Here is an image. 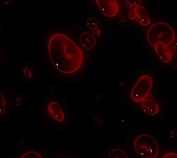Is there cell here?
<instances>
[{
	"mask_svg": "<svg viewBox=\"0 0 177 158\" xmlns=\"http://www.w3.org/2000/svg\"><path fill=\"white\" fill-rule=\"evenodd\" d=\"M143 0H134L132 2V5L135 7L138 6L142 2Z\"/></svg>",
	"mask_w": 177,
	"mask_h": 158,
	"instance_id": "18",
	"label": "cell"
},
{
	"mask_svg": "<svg viewBox=\"0 0 177 158\" xmlns=\"http://www.w3.org/2000/svg\"><path fill=\"white\" fill-rule=\"evenodd\" d=\"M125 4L127 8L129 9H131L132 7V5L129 0H126L125 2Z\"/></svg>",
	"mask_w": 177,
	"mask_h": 158,
	"instance_id": "19",
	"label": "cell"
},
{
	"mask_svg": "<svg viewBox=\"0 0 177 158\" xmlns=\"http://www.w3.org/2000/svg\"><path fill=\"white\" fill-rule=\"evenodd\" d=\"M164 158H176L177 155L174 153H169L166 154L163 157Z\"/></svg>",
	"mask_w": 177,
	"mask_h": 158,
	"instance_id": "17",
	"label": "cell"
},
{
	"mask_svg": "<svg viewBox=\"0 0 177 158\" xmlns=\"http://www.w3.org/2000/svg\"><path fill=\"white\" fill-rule=\"evenodd\" d=\"M147 38L149 43L154 47L158 42L164 43L167 47L175 39V33L173 28L164 22H158L152 25L148 30Z\"/></svg>",
	"mask_w": 177,
	"mask_h": 158,
	"instance_id": "2",
	"label": "cell"
},
{
	"mask_svg": "<svg viewBox=\"0 0 177 158\" xmlns=\"http://www.w3.org/2000/svg\"><path fill=\"white\" fill-rule=\"evenodd\" d=\"M0 99H1V101H0V102H1V103H1L5 105L6 104L5 98L4 96L1 93V95H0Z\"/></svg>",
	"mask_w": 177,
	"mask_h": 158,
	"instance_id": "20",
	"label": "cell"
},
{
	"mask_svg": "<svg viewBox=\"0 0 177 158\" xmlns=\"http://www.w3.org/2000/svg\"><path fill=\"white\" fill-rule=\"evenodd\" d=\"M152 81L150 77L142 76L132 88L131 92L132 99L136 102L142 101L150 91Z\"/></svg>",
	"mask_w": 177,
	"mask_h": 158,
	"instance_id": "4",
	"label": "cell"
},
{
	"mask_svg": "<svg viewBox=\"0 0 177 158\" xmlns=\"http://www.w3.org/2000/svg\"><path fill=\"white\" fill-rule=\"evenodd\" d=\"M22 102V100L21 98H18L16 100V104L17 106L21 104Z\"/></svg>",
	"mask_w": 177,
	"mask_h": 158,
	"instance_id": "21",
	"label": "cell"
},
{
	"mask_svg": "<svg viewBox=\"0 0 177 158\" xmlns=\"http://www.w3.org/2000/svg\"><path fill=\"white\" fill-rule=\"evenodd\" d=\"M109 158H127L128 156L123 150L115 149L111 152L108 156Z\"/></svg>",
	"mask_w": 177,
	"mask_h": 158,
	"instance_id": "11",
	"label": "cell"
},
{
	"mask_svg": "<svg viewBox=\"0 0 177 158\" xmlns=\"http://www.w3.org/2000/svg\"><path fill=\"white\" fill-rule=\"evenodd\" d=\"M126 20V18L125 17H122L120 19V21L121 22H124Z\"/></svg>",
	"mask_w": 177,
	"mask_h": 158,
	"instance_id": "22",
	"label": "cell"
},
{
	"mask_svg": "<svg viewBox=\"0 0 177 158\" xmlns=\"http://www.w3.org/2000/svg\"><path fill=\"white\" fill-rule=\"evenodd\" d=\"M141 107L142 111L148 115L157 114L159 108L155 99L151 95L148 94L142 101Z\"/></svg>",
	"mask_w": 177,
	"mask_h": 158,
	"instance_id": "8",
	"label": "cell"
},
{
	"mask_svg": "<svg viewBox=\"0 0 177 158\" xmlns=\"http://www.w3.org/2000/svg\"><path fill=\"white\" fill-rule=\"evenodd\" d=\"M80 42L82 46L87 49H91L95 46L96 41L91 34L85 32L82 34L80 38Z\"/></svg>",
	"mask_w": 177,
	"mask_h": 158,
	"instance_id": "10",
	"label": "cell"
},
{
	"mask_svg": "<svg viewBox=\"0 0 177 158\" xmlns=\"http://www.w3.org/2000/svg\"><path fill=\"white\" fill-rule=\"evenodd\" d=\"M103 14L107 17H112L118 13L119 8L116 0H95Z\"/></svg>",
	"mask_w": 177,
	"mask_h": 158,
	"instance_id": "5",
	"label": "cell"
},
{
	"mask_svg": "<svg viewBox=\"0 0 177 158\" xmlns=\"http://www.w3.org/2000/svg\"><path fill=\"white\" fill-rule=\"evenodd\" d=\"M134 147L136 151L147 158L156 157L159 153V147L155 139L150 135L142 134L135 140Z\"/></svg>",
	"mask_w": 177,
	"mask_h": 158,
	"instance_id": "3",
	"label": "cell"
},
{
	"mask_svg": "<svg viewBox=\"0 0 177 158\" xmlns=\"http://www.w3.org/2000/svg\"><path fill=\"white\" fill-rule=\"evenodd\" d=\"M87 23L86 26L91 29L98 27L99 22L98 20L94 17H90L88 18L86 21Z\"/></svg>",
	"mask_w": 177,
	"mask_h": 158,
	"instance_id": "12",
	"label": "cell"
},
{
	"mask_svg": "<svg viewBox=\"0 0 177 158\" xmlns=\"http://www.w3.org/2000/svg\"><path fill=\"white\" fill-rule=\"evenodd\" d=\"M128 16L131 20L135 19L141 25L148 26L150 22V19L146 9L141 6H138L132 9Z\"/></svg>",
	"mask_w": 177,
	"mask_h": 158,
	"instance_id": "6",
	"label": "cell"
},
{
	"mask_svg": "<svg viewBox=\"0 0 177 158\" xmlns=\"http://www.w3.org/2000/svg\"><path fill=\"white\" fill-rule=\"evenodd\" d=\"M42 157L37 152L31 151L27 152L21 157V158H41Z\"/></svg>",
	"mask_w": 177,
	"mask_h": 158,
	"instance_id": "13",
	"label": "cell"
},
{
	"mask_svg": "<svg viewBox=\"0 0 177 158\" xmlns=\"http://www.w3.org/2000/svg\"><path fill=\"white\" fill-rule=\"evenodd\" d=\"M93 120L94 123L97 125H100L102 123V119L100 116L97 115L95 116L94 117Z\"/></svg>",
	"mask_w": 177,
	"mask_h": 158,
	"instance_id": "14",
	"label": "cell"
},
{
	"mask_svg": "<svg viewBox=\"0 0 177 158\" xmlns=\"http://www.w3.org/2000/svg\"><path fill=\"white\" fill-rule=\"evenodd\" d=\"M12 0H4V3L5 4H8L12 2Z\"/></svg>",
	"mask_w": 177,
	"mask_h": 158,
	"instance_id": "23",
	"label": "cell"
},
{
	"mask_svg": "<svg viewBox=\"0 0 177 158\" xmlns=\"http://www.w3.org/2000/svg\"><path fill=\"white\" fill-rule=\"evenodd\" d=\"M50 59L56 69L64 73H74L80 68L83 59L82 50L68 36L56 34L48 44Z\"/></svg>",
	"mask_w": 177,
	"mask_h": 158,
	"instance_id": "1",
	"label": "cell"
},
{
	"mask_svg": "<svg viewBox=\"0 0 177 158\" xmlns=\"http://www.w3.org/2000/svg\"><path fill=\"white\" fill-rule=\"evenodd\" d=\"M93 34L96 37L99 36L100 35V31L98 27L91 29Z\"/></svg>",
	"mask_w": 177,
	"mask_h": 158,
	"instance_id": "16",
	"label": "cell"
},
{
	"mask_svg": "<svg viewBox=\"0 0 177 158\" xmlns=\"http://www.w3.org/2000/svg\"><path fill=\"white\" fill-rule=\"evenodd\" d=\"M154 47L160 60L163 62L167 63L171 60L172 55L176 51L174 46L170 49L163 42H158L155 45Z\"/></svg>",
	"mask_w": 177,
	"mask_h": 158,
	"instance_id": "7",
	"label": "cell"
},
{
	"mask_svg": "<svg viewBox=\"0 0 177 158\" xmlns=\"http://www.w3.org/2000/svg\"><path fill=\"white\" fill-rule=\"evenodd\" d=\"M23 73L27 78H29L32 77V74L28 68H25L23 70Z\"/></svg>",
	"mask_w": 177,
	"mask_h": 158,
	"instance_id": "15",
	"label": "cell"
},
{
	"mask_svg": "<svg viewBox=\"0 0 177 158\" xmlns=\"http://www.w3.org/2000/svg\"><path fill=\"white\" fill-rule=\"evenodd\" d=\"M48 110L51 116L55 120L59 122L62 121L64 118L63 113L59 105L53 102L49 105Z\"/></svg>",
	"mask_w": 177,
	"mask_h": 158,
	"instance_id": "9",
	"label": "cell"
}]
</instances>
